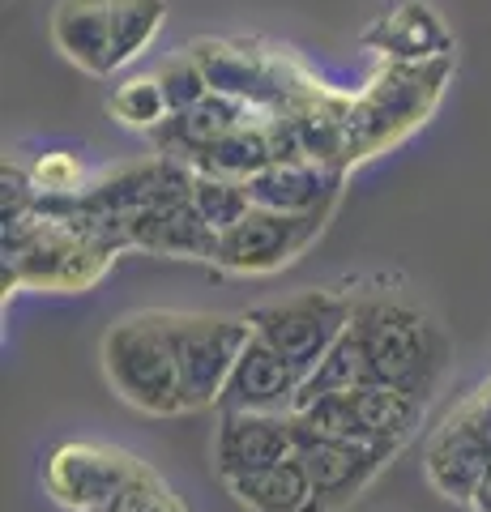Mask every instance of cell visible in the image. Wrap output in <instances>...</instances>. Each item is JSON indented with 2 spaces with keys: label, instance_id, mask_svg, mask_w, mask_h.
Instances as JSON below:
<instances>
[{
  "label": "cell",
  "instance_id": "7c38bea8",
  "mask_svg": "<svg viewBox=\"0 0 491 512\" xmlns=\"http://www.w3.org/2000/svg\"><path fill=\"white\" fill-rule=\"evenodd\" d=\"M299 453L295 414H257V410H218L214 431V474L231 483L240 474L278 466Z\"/></svg>",
  "mask_w": 491,
  "mask_h": 512
},
{
  "label": "cell",
  "instance_id": "8fae6325",
  "mask_svg": "<svg viewBox=\"0 0 491 512\" xmlns=\"http://www.w3.org/2000/svg\"><path fill=\"white\" fill-rule=\"evenodd\" d=\"M295 457L308 474L312 512H338L372 487V478L385 470V461L393 453H385V448H376V444H359V440L312 436V431L299 427V453Z\"/></svg>",
  "mask_w": 491,
  "mask_h": 512
},
{
  "label": "cell",
  "instance_id": "2e32d148",
  "mask_svg": "<svg viewBox=\"0 0 491 512\" xmlns=\"http://www.w3.org/2000/svg\"><path fill=\"white\" fill-rule=\"evenodd\" d=\"M252 205L278 214H329L338 192V167L316 163V158H291V163H269L261 175L248 180Z\"/></svg>",
  "mask_w": 491,
  "mask_h": 512
},
{
  "label": "cell",
  "instance_id": "30bf717a",
  "mask_svg": "<svg viewBox=\"0 0 491 512\" xmlns=\"http://www.w3.org/2000/svg\"><path fill=\"white\" fill-rule=\"evenodd\" d=\"M137 466L141 461L116 444L69 440V444L52 448V457L43 461V487L56 504H65L73 512H94L129 483Z\"/></svg>",
  "mask_w": 491,
  "mask_h": 512
},
{
  "label": "cell",
  "instance_id": "ba28073f",
  "mask_svg": "<svg viewBox=\"0 0 491 512\" xmlns=\"http://www.w3.org/2000/svg\"><path fill=\"white\" fill-rule=\"evenodd\" d=\"M171 338H176L188 410L218 406V397H223L244 346L252 342L248 320L244 316H210V312H171Z\"/></svg>",
  "mask_w": 491,
  "mask_h": 512
},
{
  "label": "cell",
  "instance_id": "8992f818",
  "mask_svg": "<svg viewBox=\"0 0 491 512\" xmlns=\"http://www.w3.org/2000/svg\"><path fill=\"white\" fill-rule=\"evenodd\" d=\"M355 303L359 299L342 295V291H325L321 286V291H304V295H291V299L261 303V308H252L244 320L261 342H269L295 367V372L308 376L312 367L338 346L342 333L351 329Z\"/></svg>",
  "mask_w": 491,
  "mask_h": 512
},
{
  "label": "cell",
  "instance_id": "7402d4cb",
  "mask_svg": "<svg viewBox=\"0 0 491 512\" xmlns=\"http://www.w3.org/2000/svg\"><path fill=\"white\" fill-rule=\"evenodd\" d=\"M188 201L197 205V214L223 235L252 210V192L244 180H227V175H210V171H193V188Z\"/></svg>",
  "mask_w": 491,
  "mask_h": 512
},
{
  "label": "cell",
  "instance_id": "d6986e66",
  "mask_svg": "<svg viewBox=\"0 0 491 512\" xmlns=\"http://www.w3.org/2000/svg\"><path fill=\"white\" fill-rule=\"evenodd\" d=\"M372 39L398 64L445 60V52H449V30L440 26V18L427 5H402L398 13H389Z\"/></svg>",
  "mask_w": 491,
  "mask_h": 512
},
{
  "label": "cell",
  "instance_id": "4fadbf2b",
  "mask_svg": "<svg viewBox=\"0 0 491 512\" xmlns=\"http://www.w3.org/2000/svg\"><path fill=\"white\" fill-rule=\"evenodd\" d=\"M197 56V64L205 69V82L214 94H227V99H240L252 111H291L295 94L287 90V82L278 77L274 60L252 52L248 43H197L188 47Z\"/></svg>",
  "mask_w": 491,
  "mask_h": 512
},
{
  "label": "cell",
  "instance_id": "5b68a950",
  "mask_svg": "<svg viewBox=\"0 0 491 512\" xmlns=\"http://www.w3.org/2000/svg\"><path fill=\"white\" fill-rule=\"evenodd\" d=\"M423 410L427 402H419L415 393L389 389V384H359L351 393L316 397L304 410H295V423L312 431V436L359 440V444L385 448V453H398L419 431Z\"/></svg>",
  "mask_w": 491,
  "mask_h": 512
},
{
  "label": "cell",
  "instance_id": "d4e9b609",
  "mask_svg": "<svg viewBox=\"0 0 491 512\" xmlns=\"http://www.w3.org/2000/svg\"><path fill=\"white\" fill-rule=\"evenodd\" d=\"M158 86H163L167 94V107H171V116L176 111H188V107H197L205 94H214L210 82H205V69L197 64L193 52H184V56H171L167 64H158Z\"/></svg>",
  "mask_w": 491,
  "mask_h": 512
},
{
  "label": "cell",
  "instance_id": "484cf974",
  "mask_svg": "<svg viewBox=\"0 0 491 512\" xmlns=\"http://www.w3.org/2000/svg\"><path fill=\"white\" fill-rule=\"evenodd\" d=\"M30 180H35V188L43 197H69V192H77V184H82V163L65 150H52L35 163Z\"/></svg>",
  "mask_w": 491,
  "mask_h": 512
},
{
  "label": "cell",
  "instance_id": "3957f363",
  "mask_svg": "<svg viewBox=\"0 0 491 512\" xmlns=\"http://www.w3.org/2000/svg\"><path fill=\"white\" fill-rule=\"evenodd\" d=\"M103 372L129 406L146 414H180L184 380L171 338V312H137L103 333Z\"/></svg>",
  "mask_w": 491,
  "mask_h": 512
},
{
  "label": "cell",
  "instance_id": "7a4b0ae2",
  "mask_svg": "<svg viewBox=\"0 0 491 512\" xmlns=\"http://www.w3.org/2000/svg\"><path fill=\"white\" fill-rule=\"evenodd\" d=\"M163 0H60L52 39L90 77H112L137 60L163 30Z\"/></svg>",
  "mask_w": 491,
  "mask_h": 512
},
{
  "label": "cell",
  "instance_id": "9c48e42d",
  "mask_svg": "<svg viewBox=\"0 0 491 512\" xmlns=\"http://www.w3.org/2000/svg\"><path fill=\"white\" fill-rule=\"evenodd\" d=\"M321 227L325 214H278L252 205L231 231H223L214 265L231 269V274H274V269L299 261Z\"/></svg>",
  "mask_w": 491,
  "mask_h": 512
},
{
  "label": "cell",
  "instance_id": "52a82bcc",
  "mask_svg": "<svg viewBox=\"0 0 491 512\" xmlns=\"http://www.w3.org/2000/svg\"><path fill=\"white\" fill-rule=\"evenodd\" d=\"M423 466L440 495L474 504L479 487L491 478V384L474 389L462 406L445 414L423 448Z\"/></svg>",
  "mask_w": 491,
  "mask_h": 512
},
{
  "label": "cell",
  "instance_id": "ffe728a7",
  "mask_svg": "<svg viewBox=\"0 0 491 512\" xmlns=\"http://www.w3.org/2000/svg\"><path fill=\"white\" fill-rule=\"evenodd\" d=\"M257 116V111H252ZM269 163H274V146H269V133H265V111L261 120H244L235 124L227 137H218L210 150L197 158L193 171H210V175H227V180H252L261 175Z\"/></svg>",
  "mask_w": 491,
  "mask_h": 512
},
{
  "label": "cell",
  "instance_id": "ac0fdd59",
  "mask_svg": "<svg viewBox=\"0 0 491 512\" xmlns=\"http://www.w3.org/2000/svg\"><path fill=\"white\" fill-rule=\"evenodd\" d=\"M227 487L248 512H312V487H308V474L299 466V457L240 474Z\"/></svg>",
  "mask_w": 491,
  "mask_h": 512
},
{
  "label": "cell",
  "instance_id": "5bb4252c",
  "mask_svg": "<svg viewBox=\"0 0 491 512\" xmlns=\"http://www.w3.org/2000/svg\"><path fill=\"white\" fill-rule=\"evenodd\" d=\"M299 384H304V372H295L274 346L252 333V342L244 346V355H240V363H235V372H231L227 389H223V397H218L214 410L295 414Z\"/></svg>",
  "mask_w": 491,
  "mask_h": 512
},
{
  "label": "cell",
  "instance_id": "cb8c5ba5",
  "mask_svg": "<svg viewBox=\"0 0 491 512\" xmlns=\"http://www.w3.org/2000/svg\"><path fill=\"white\" fill-rule=\"evenodd\" d=\"M94 512H188V508H184L180 495L171 491L163 478L146 466V461H141L129 483H124L112 500H103Z\"/></svg>",
  "mask_w": 491,
  "mask_h": 512
},
{
  "label": "cell",
  "instance_id": "4316f807",
  "mask_svg": "<svg viewBox=\"0 0 491 512\" xmlns=\"http://www.w3.org/2000/svg\"><path fill=\"white\" fill-rule=\"evenodd\" d=\"M474 512H491V478L479 487V495H474Z\"/></svg>",
  "mask_w": 491,
  "mask_h": 512
},
{
  "label": "cell",
  "instance_id": "6da1fadb",
  "mask_svg": "<svg viewBox=\"0 0 491 512\" xmlns=\"http://www.w3.org/2000/svg\"><path fill=\"white\" fill-rule=\"evenodd\" d=\"M351 329L363 342L372 384H389V389L415 393L419 402H432L453 359L449 333L432 312H423L406 299L376 295L355 303Z\"/></svg>",
  "mask_w": 491,
  "mask_h": 512
},
{
  "label": "cell",
  "instance_id": "44dd1931",
  "mask_svg": "<svg viewBox=\"0 0 491 512\" xmlns=\"http://www.w3.org/2000/svg\"><path fill=\"white\" fill-rule=\"evenodd\" d=\"M359 384H372L368 380V359H363L359 333L346 329L342 338H338V346L329 350V355L304 376L295 410H304L308 402H316V397H329V393H351V389H359Z\"/></svg>",
  "mask_w": 491,
  "mask_h": 512
},
{
  "label": "cell",
  "instance_id": "603a6c76",
  "mask_svg": "<svg viewBox=\"0 0 491 512\" xmlns=\"http://www.w3.org/2000/svg\"><path fill=\"white\" fill-rule=\"evenodd\" d=\"M112 116L120 124H129V128H141V133H154L158 124H163L171 116V107H167V94L163 86H158V77H129L124 86L112 90Z\"/></svg>",
  "mask_w": 491,
  "mask_h": 512
},
{
  "label": "cell",
  "instance_id": "9a60e30c",
  "mask_svg": "<svg viewBox=\"0 0 491 512\" xmlns=\"http://www.w3.org/2000/svg\"><path fill=\"white\" fill-rule=\"evenodd\" d=\"M120 227H124V244L129 248H146L154 256H188V261H214L218 239H223L197 214V205L188 197L154 205L146 214H133Z\"/></svg>",
  "mask_w": 491,
  "mask_h": 512
},
{
  "label": "cell",
  "instance_id": "277c9868",
  "mask_svg": "<svg viewBox=\"0 0 491 512\" xmlns=\"http://www.w3.org/2000/svg\"><path fill=\"white\" fill-rule=\"evenodd\" d=\"M445 73L449 60L389 64L368 94L346 103V163H359V158L376 154L380 146H393L415 124H423L427 111L440 99Z\"/></svg>",
  "mask_w": 491,
  "mask_h": 512
},
{
  "label": "cell",
  "instance_id": "e0dca14e",
  "mask_svg": "<svg viewBox=\"0 0 491 512\" xmlns=\"http://www.w3.org/2000/svg\"><path fill=\"white\" fill-rule=\"evenodd\" d=\"M252 116V107L240 99H227V94H205L197 107L176 111L150 133V141L158 146V154L176 158L184 167H197V158L214 146L218 137H227L235 124H244Z\"/></svg>",
  "mask_w": 491,
  "mask_h": 512
}]
</instances>
